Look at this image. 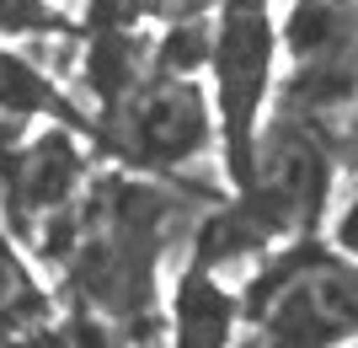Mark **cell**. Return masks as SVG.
<instances>
[{
  "instance_id": "cell-1",
  "label": "cell",
  "mask_w": 358,
  "mask_h": 348,
  "mask_svg": "<svg viewBox=\"0 0 358 348\" xmlns=\"http://www.w3.org/2000/svg\"><path fill=\"white\" fill-rule=\"evenodd\" d=\"M241 333L273 348L358 343V258L299 236L241 279Z\"/></svg>"
},
{
  "instance_id": "cell-2",
  "label": "cell",
  "mask_w": 358,
  "mask_h": 348,
  "mask_svg": "<svg viewBox=\"0 0 358 348\" xmlns=\"http://www.w3.org/2000/svg\"><path fill=\"white\" fill-rule=\"evenodd\" d=\"M102 145L113 161L134 172H187L203 155L220 151V118H214V91L198 81V70L155 64L129 76L107 97Z\"/></svg>"
},
{
  "instance_id": "cell-3",
  "label": "cell",
  "mask_w": 358,
  "mask_h": 348,
  "mask_svg": "<svg viewBox=\"0 0 358 348\" xmlns=\"http://www.w3.org/2000/svg\"><path fill=\"white\" fill-rule=\"evenodd\" d=\"M209 76L220 118V167L236 182L252 139L278 91V22L273 0H214L209 11Z\"/></svg>"
},
{
  "instance_id": "cell-4",
  "label": "cell",
  "mask_w": 358,
  "mask_h": 348,
  "mask_svg": "<svg viewBox=\"0 0 358 348\" xmlns=\"http://www.w3.org/2000/svg\"><path fill=\"white\" fill-rule=\"evenodd\" d=\"M278 60L289 64L273 102L327 123L358 102V0H289L278 27Z\"/></svg>"
},
{
  "instance_id": "cell-5",
  "label": "cell",
  "mask_w": 358,
  "mask_h": 348,
  "mask_svg": "<svg viewBox=\"0 0 358 348\" xmlns=\"http://www.w3.org/2000/svg\"><path fill=\"white\" fill-rule=\"evenodd\" d=\"M166 327L187 348L230 343L241 333V289L224 273H214L198 258H187L182 273H177V289H171V305H166Z\"/></svg>"
},
{
  "instance_id": "cell-6",
  "label": "cell",
  "mask_w": 358,
  "mask_h": 348,
  "mask_svg": "<svg viewBox=\"0 0 358 348\" xmlns=\"http://www.w3.org/2000/svg\"><path fill=\"white\" fill-rule=\"evenodd\" d=\"M337 252H348V258H358V193H348L337 209L327 214V230H321Z\"/></svg>"
},
{
  "instance_id": "cell-7",
  "label": "cell",
  "mask_w": 358,
  "mask_h": 348,
  "mask_svg": "<svg viewBox=\"0 0 358 348\" xmlns=\"http://www.w3.org/2000/svg\"><path fill=\"white\" fill-rule=\"evenodd\" d=\"M145 11L161 16L166 27H171V22H209L214 0H145Z\"/></svg>"
}]
</instances>
